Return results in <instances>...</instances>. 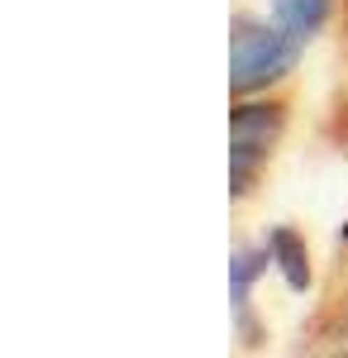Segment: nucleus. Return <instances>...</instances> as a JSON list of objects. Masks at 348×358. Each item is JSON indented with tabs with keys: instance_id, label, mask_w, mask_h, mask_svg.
Returning a JSON list of instances; mask_svg holds the SVG:
<instances>
[{
	"instance_id": "1",
	"label": "nucleus",
	"mask_w": 348,
	"mask_h": 358,
	"mask_svg": "<svg viewBox=\"0 0 348 358\" xmlns=\"http://www.w3.org/2000/svg\"><path fill=\"white\" fill-rule=\"evenodd\" d=\"M287 120H291V101L277 91L234 101V110H229V201L234 206H248L258 196L272 158L282 148Z\"/></svg>"
},
{
	"instance_id": "2",
	"label": "nucleus",
	"mask_w": 348,
	"mask_h": 358,
	"mask_svg": "<svg viewBox=\"0 0 348 358\" xmlns=\"http://www.w3.org/2000/svg\"><path fill=\"white\" fill-rule=\"evenodd\" d=\"M296 57H300V43H296L277 20H258V15H234L229 24V96H263V91H277L296 72Z\"/></svg>"
},
{
	"instance_id": "3",
	"label": "nucleus",
	"mask_w": 348,
	"mask_h": 358,
	"mask_svg": "<svg viewBox=\"0 0 348 358\" xmlns=\"http://www.w3.org/2000/svg\"><path fill=\"white\" fill-rule=\"evenodd\" d=\"M263 248H268L272 268L282 273V282H287L291 292H310V248H305V234H300V229L272 224Z\"/></svg>"
},
{
	"instance_id": "4",
	"label": "nucleus",
	"mask_w": 348,
	"mask_h": 358,
	"mask_svg": "<svg viewBox=\"0 0 348 358\" xmlns=\"http://www.w3.org/2000/svg\"><path fill=\"white\" fill-rule=\"evenodd\" d=\"M334 5H339V0H272V20L305 48V43L320 38L324 24L334 20Z\"/></svg>"
},
{
	"instance_id": "5",
	"label": "nucleus",
	"mask_w": 348,
	"mask_h": 358,
	"mask_svg": "<svg viewBox=\"0 0 348 358\" xmlns=\"http://www.w3.org/2000/svg\"><path fill=\"white\" fill-rule=\"evenodd\" d=\"M305 349H320V354H348V296H329L324 310L310 325Z\"/></svg>"
}]
</instances>
